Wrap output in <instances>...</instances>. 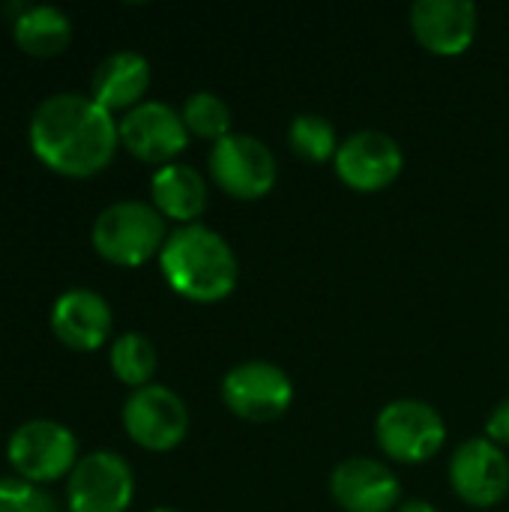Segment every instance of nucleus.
Segmentation results:
<instances>
[{
	"instance_id": "nucleus-1",
	"label": "nucleus",
	"mask_w": 509,
	"mask_h": 512,
	"mask_svg": "<svg viewBox=\"0 0 509 512\" xmlns=\"http://www.w3.org/2000/svg\"><path fill=\"white\" fill-rule=\"evenodd\" d=\"M33 156L63 177H93L105 171L120 147L117 120L90 93L45 96L27 126Z\"/></svg>"
},
{
	"instance_id": "nucleus-2",
	"label": "nucleus",
	"mask_w": 509,
	"mask_h": 512,
	"mask_svg": "<svg viewBox=\"0 0 509 512\" xmlns=\"http://www.w3.org/2000/svg\"><path fill=\"white\" fill-rule=\"evenodd\" d=\"M159 270L168 288L189 303H219L234 294L240 282V261L231 243L195 222L168 234L159 252Z\"/></svg>"
},
{
	"instance_id": "nucleus-3",
	"label": "nucleus",
	"mask_w": 509,
	"mask_h": 512,
	"mask_svg": "<svg viewBox=\"0 0 509 512\" xmlns=\"http://www.w3.org/2000/svg\"><path fill=\"white\" fill-rule=\"evenodd\" d=\"M90 240L99 258L114 267H141L159 258L168 240V222L150 201L123 198L99 210L90 228Z\"/></svg>"
},
{
	"instance_id": "nucleus-4",
	"label": "nucleus",
	"mask_w": 509,
	"mask_h": 512,
	"mask_svg": "<svg viewBox=\"0 0 509 512\" xmlns=\"http://www.w3.org/2000/svg\"><path fill=\"white\" fill-rule=\"evenodd\" d=\"M378 450L402 465H423L447 444L441 411L423 399H393L375 417Z\"/></svg>"
},
{
	"instance_id": "nucleus-5",
	"label": "nucleus",
	"mask_w": 509,
	"mask_h": 512,
	"mask_svg": "<svg viewBox=\"0 0 509 512\" xmlns=\"http://www.w3.org/2000/svg\"><path fill=\"white\" fill-rule=\"evenodd\" d=\"M78 438L69 426L36 417L21 423L6 441V462L33 486H48L72 474L78 465Z\"/></svg>"
},
{
	"instance_id": "nucleus-6",
	"label": "nucleus",
	"mask_w": 509,
	"mask_h": 512,
	"mask_svg": "<svg viewBox=\"0 0 509 512\" xmlns=\"http://www.w3.org/2000/svg\"><path fill=\"white\" fill-rule=\"evenodd\" d=\"M207 171L219 192L237 201L267 198L279 177L273 150L249 132H231L216 141L207 153Z\"/></svg>"
},
{
	"instance_id": "nucleus-7",
	"label": "nucleus",
	"mask_w": 509,
	"mask_h": 512,
	"mask_svg": "<svg viewBox=\"0 0 509 512\" xmlns=\"http://www.w3.org/2000/svg\"><path fill=\"white\" fill-rule=\"evenodd\" d=\"M219 396L237 420L273 423L294 405V381L270 360H243L225 372Z\"/></svg>"
},
{
	"instance_id": "nucleus-8",
	"label": "nucleus",
	"mask_w": 509,
	"mask_h": 512,
	"mask_svg": "<svg viewBox=\"0 0 509 512\" xmlns=\"http://www.w3.org/2000/svg\"><path fill=\"white\" fill-rule=\"evenodd\" d=\"M123 429L132 444L147 453H171L189 435V408L180 393L165 384H147L126 396Z\"/></svg>"
},
{
	"instance_id": "nucleus-9",
	"label": "nucleus",
	"mask_w": 509,
	"mask_h": 512,
	"mask_svg": "<svg viewBox=\"0 0 509 512\" xmlns=\"http://www.w3.org/2000/svg\"><path fill=\"white\" fill-rule=\"evenodd\" d=\"M135 498L132 465L114 450H93L66 477L69 512H126Z\"/></svg>"
},
{
	"instance_id": "nucleus-10",
	"label": "nucleus",
	"mask_w": 509,
	"mask_h": 512,
	"mask_svg": "<svg viewBox=\"0 0 509 512\" xmlns=\"http://www.w3.org/2000/svg\"><path fill=\"white\" fill-rule=\"evenodd\" d=\"M120 147L147 165H171L189 144V129L177 108L159 99H144L117 120Z\"/></svg>"
},
{
	"instance_id": "nucleus-11",
	"label": "nucleus",
	"mask_w": 509,
	"mask_h": 512,
	"mask_svg": "<svg viewBox=\"0 0 509 512\" xmlns=\"http://www.w3.org/2000/svg\"><path fill=\"white\" fill-rule=\"evenodd\" d=\"M405 153L399 141L381 129H360L342 138L333 171L354 192H381L399 180Z\"/></svg>"
},
{
	"instance_id": "nucleus-12",
	"label": "nucleus",
	"mask_w": 509,
	"mask_h": 512,
	"mask_svg": "<svg viewBox=\"0 0 509 512\" xmlns=\"http://www.w3.org/2000/svg\"><path fill=\"white\" fill-rule=\"evenodd\" d=\"M450 489L474 510H492L509 495V459L504 447L483 438H468L450 459Z\"/></svg>"
},
{
	"instance_id": "nucleus-13",
	"label": "nucleus",
	"mask_w": 509,
	"mask_h": 512,
	"mask_svg": "<svg viewBox=\"0 0 509 512\" xmlns=\"http://www.w3.org/2000/svg\"><path fill=\"white\" fill-rule=\"evenodd\" d=\"M330 498L345 512H390L402 504V483L387 462L348 456L330 474Z\"/></svg>"
},
{
	"instance_id": "nucleus-14",
	"label": "nucleus",
	"mask_w": 509,
	"mask_h": 512,
	"mask_svg": "<svg viewBox=\"0 0 509 512\" xmlns=\"http://www.w3.org/2000/svg\"><path fill=\"white\" fill-rule=\"evenodd\" d=\"M408 18L414 39L435 57L465 54L480 30V9L471 0H417Z\"/></svg>"
},
{
	"instance_id": "nucleus-15",
	"label": "nucleus",
	"mask_w": 509,
	"mask_h": 512,
	"mask_svg": "<svg viewBox=\"0 0 509 512\" xmlns=\"http://www.w3.org/2000/svg\"><path fill=\"white\" fill-rule=\"evenodd\" d=\"M114 327L111 306L90 288H69L51 306V333L72 351H96Z\"/></svg>"
},
{
	"instance_id": "nucleus-16",
	"label": "nucleus",
	"mask_w": 509,
	"mask_h": 512,
	"mask_svg": "<svg viewBox=\"0 0 509 512\" xmlns=\"http://www.w3.org/2000/svg\"><path fill=\"white\" fill-rule=\"evenodd\" d=\"M150 90V60L138 51H114L99 60L90 78V96L105 111H132Z\"/></svg>"
},
{
	"instance_id": "nucleus-17",
	"label": "nucleus",
	"mask_w": 509,
	"mask_h": 512,
	"mask_svg": "<svg viewBox=\"0 0 509 512\" xmlns=\"http://www.w3.org/2000/svg\"><path fill=\"white\" fill-rule=\"evenodd\" d=\"M207 180L198 168L171 162L156 168L150 177V204L162 213L165 222L195 225L207 210Z\"/></svg>"
},
{
	"instance_id": "nucleus-18",
	"label": "nucleus",
	"mask_w": 509,
	"mask_h": 512,
	"mask_svg": "<svg viewBox=\"0 0 509 512\" xmlns=\"http://www.w3.org/2000/svg\"><path fill=\"white\" fill-rule=\"evenodd\" d=\"M12 39L30 57H57L72 42V21L60 6L30 3L12 18Z\"/></svg>"
},
{
	"instance_id": "nucleus-19",
	"label": "nucleus",
	"mask_w": 509,
	"mask_h": 512,
	"mask_svg": "<svg viewBox=\"0 0 509 512\" xmlns=\"http://www.w3.org/2000/svg\"><path fill=\"white\" fill-rule=\"evenodd\" d=\"M108 363L120 384H126L129 390H138V387L153 384V375L159 369V354H156V345L144 333L129 330L111 342Z\"/></svg>"
},
{
	"instance_id": "nucleus-20",
	"label": "nucleus",
	"mask_w": 509,
	"mask_h": 512,
	"mask_svg": "<svg viewBox=\"0 0 509 512\" xmlns=\"http://www.w3.org/2000/svg\"><path fill=\"white\" fill-rule=\"evenodd\" d=\"M180 117H183L189 135L213 141V144L222 141L225 135H231V123H234V114H231L228 102L219 93H210V90L189 93L183 108H180Z\"/></svg>"
},
{
	"instance_id": "nucleus-21",
	"label": "nucleus",
	"mask_w": 509,
	"mask_h": 512,
	"mask_svg": "<svg viewBox=\"0 0 509 512\" xmlns=\"http://www.w3.org/2000/svg\"><path fill=\"white\" fill-rule=\"evenodd\" d=\"M288 144L291 150L306 159V162H333L336 159V150H339V135H336V126L321 117V114H297L288 126Z\"/></svg>"
},
{
	"instance_id": "nucleus-22",
	"label": "nucleus",
	"mask_w": 509,
	"mask_h": 512,
	"mask_svg": "<svg viewBox=\"0 0 509 512\" xmlns=\"http://www.w3.org/2000/svg\"><path fill=\"white\" fill-rule=\"evenodd\" d=\"M0 512H60L51 492L27 480L3 477L0 480Z\"/></svg>"
},
{
	"instance_id": "nucleus-23",
	"label": "nucleus",
	"mask_w": 509,
	"mask_h": 512,
	"mask_svg": "<svg viewBox=\"0 0 509 512\" xmlns=\"http://www.w3.org/2000/svg\"><path fill=\"white\" fill-rule=\"evenodd\" d=\"M486 438L498 447H509V396L492 408L486 420Z\"/></svg>"
},
{
	"instance_id": "nucleus-24",
	"label": "nucleus",
	"mask_w": 509,
	"mask_h": 512,
	"mask_svg": "<svg viewBox=\"0 0 509 512\" xmlns=\"http://www.w3.org/2000/svg\"><path fill=\"white\" fill-rule=\"evenodd\" d=\"M396 512H438V510H435V504H429V501H423V498H408V501H402V504H399V510Z\"/></svg>"
},
{
	"instance_id": "nucleus-25",
	"label": "nucleus",
	"mask_w": 509,
	"mask_h": 512,
	"mask_svg": "<svg viewBox=\"0 0 509 512\" xmlns=\"http://www.w3.org/2000/svg\"><path fill=\"white\" fill-rule=\"evenodd\" d=\"M150 512H180V510H171V507H156V510Z\"/></svg>"
}]
</instances>
